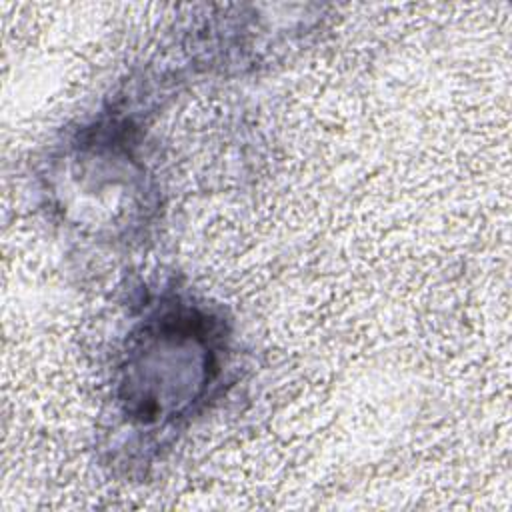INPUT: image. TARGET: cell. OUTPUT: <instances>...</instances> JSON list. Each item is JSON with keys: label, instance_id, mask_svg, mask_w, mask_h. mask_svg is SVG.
<instances>
[{"label": "cell", "instance_id": "1", "mask_svg": "<svg viewBox=\"0 0 512 512\" xmlns=\"http://www.w3.org/2000/svg\"><path fill=\"white\" fill-rule=\"evenodd\" d=\"M218 324L196 308L152 316L122 366L118 402L130 420L166 426L186 416L218 372Z\"/></svg>", "mask_w": 512, "mask_h": 512}]
</instances>
